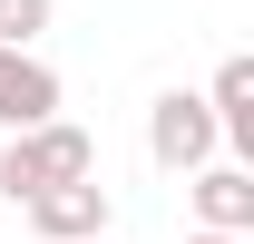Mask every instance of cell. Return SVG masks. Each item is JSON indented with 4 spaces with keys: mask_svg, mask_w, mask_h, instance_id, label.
<instances>
[{
    "mask_svg": "<svg viewBox=\"0 0 254 244\" xmlns=\"http://www.w3.org/2000/svg\"><path fill=\"white\" fill-rule=\"evenodd\" d=\"M78 176H98V137L68 127V118H49V127H30V137L0 147V195H10V205H30L49 185H78Z\"/></svg>",
    "mask_w": 254,
    "mask_h": 244,
    "instance_id": "cell-1",
    "label": "cell"
},
{
    "mask_svg": "<svg viewBox=\"0 0 254 244\" xmlns=\"http://www.w3.org/2000/svg\"><path fill=\"white\" fill-rule=\"evenodd\" d=\"M147 156H157L166 176H195V166H215L225 137H215V108L195 88H166L157 108H147Z\"/></svg>",
    "mask_w": 254,
    "mask_h": 244,
    "instance_id": "cell-2",
    "label": "cell"
},
{
    "mask_svg": "<svg viewBox=\"0 0 254 244\" xmlns=\"http://www.w3.org/2000/svg\"><path fill=\"white\" fill-rule=\"evenodd\" d=\"M20 215H30V235H39V244H108V215H118V205H108V185H98V176H78V185L30 195Z\"/></svg>",
    "mask_w": 254,
    "mask_h": 244,
    "instance_id": "cell-3",
    "label": "cell"
},
{
    "mask_svg": "<svg viewBox=\"0 0 254 244\" xmlns=\"http://www.w3.org/2000/svg\"><path fill=\"white\" fill-rule=\"evenodd\" d=\"M59 118V68L30 49H0V137H30Z\"/></svg>",
    "mask_w": 254,
    "mask_h": 244,
    "instance_id": "cell-4",
    "label": "cell"
},
{
    "mask_svg": "<svg viewBox=\"0 0 254 244\" xmlns=\"http://www.w3.org/2000/svg\"><path fill=\"white\" fill-rule=\"evenodd\" d=\"M195 235H254V166L215 156V166H195Z\"/></svg>",
    "mask_w": 254,
    "mask_h": 244,
    "instance_id": "cell-5",
    "label": "cell"
},
{
    "mask_svg": "<svg viewBox=\"0 0 254 244\" xmlns=\"http://www.w3.org/2000/svg\"><path fill=\"white\" fill-rule=\"evenodd\" d=\"M205 108H215V137L235 147V166H245V156H254V59H245V49H235V59L215 68Z\"/></svg>",
    "mask_w": 254,
    "mask_h": 244,
    "instance_id": "cell-6",
    "label": "cell"
},
{
    "mask_svg": "<svg viewBox=\"0 0 254 244\" xmlns=\"http://www.w3.org/2000/svg\"><path fill=\"white\" fill-rule=\"evenodd\" d=\"M49 30V0H0V49H30Z\"/></svg>",
    "mask_w": 254,
    "mask_h": 244,
    "instance_id": "cell-7",
    "label": "cell"
},
{
    "mask_svg": "<svg viewBox=\"0 0 254 244\" xmlns=\"http://www.w3.org/2000/svg\"><path fill=\"white\" fill-rule=\"evenodd\" d=\"M186 244H245V235H186Z\"/></svg>",
    "mask_w": 254,
    "mask_h": 244,
    "instance_id": "cell-8",
    "label": "cell"
}]
</instances>
